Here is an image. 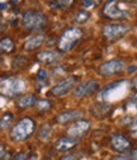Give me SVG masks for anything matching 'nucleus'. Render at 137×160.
Segmentation results:
<instances>
[{"label":"nucleus","mask_w":137,"mask_h":160,"mask_svg":"<svg viewBox=\"0 0 137 160\" xmlns=\"http://www.w3.org/2000/svg\"><path fill=\"white\" fill-rule=\"evenodd\" d=\"M8 8V3L7 2H0V10H5Z\"/></svg>","instance_id":"obj_28"},{"label":"nucleus","mask_w":137,"mask_h":160,"mask_svg":"<svg viewBox=\"0 0 137 160\" xmlns=\"http://www.w3.org/2000/svg\"><path fill=\"white\" fill-rule=\"evenodd\" d=\"M13 160H27V155H26V152H18L14 155Z\"/></svg>","instance_id":"obj_24"},{"label":"nucleus","mask_w":137,"mask_h":160,"mask_svg":"<svg viewBox=\"0 0 137 160\" xmlns=\"http://www.w3.org/2000/svg\"><path fill=\"white\" fill-rule=\"evenodd\" d=\"M118 2H108L105 5H104V14L105 17L110 18V19H127L130 17V12L127 10H123L121 8H118Z\"/></svg>","instance_id":"obj_8"},{"label":"nucleus","mask_w":137,"mask_h":160,"mask_svg":"<svg viewBox=\"0 0 137 160\" xmlns=\"http://www.w3.org/2000/svg\"><path fill=\"white\" fill-rule=\"evenodd\" d=\"M89 18H90V14L86 12V10H79V12H76L75 15H74V21L76 23H85L86 21H89Z\"/></svg>","instance_id":"obj_20"},{"label":"nucleus","mask_w":137,"mask_h":160,"mask_svg":"<svg viewBox=\"0 0 137 160\" xmlns=\"http://www.w3.org/2000/svg\"><path fill=\"white\" fill-rule=\"evenodd\" d=\"M37 57L43 64H53L58 60V53L53 51H42L37 55Z\"/></svg>","instance_id":"obj_15"},{"label":"nucleus","mask_w":137,"mask_h":160,"mask_svg":"<svg viewBox=\"0 0 137 160\" xmlns=\"http://www.w3.org/2000/svg\"><path fill=\"white\" fill-rule=\"evenodd\" d=\"M81 4H83L84 8H91V7H94V2H91V0H83Z\"/></svg>","instance_id":"obj_25"},{"label":"nucleus","mask_w":137,"mask_h":160,"mask_svg":"<svg viewBox=\"0 0 137 160\" xmlns=\"http://www.w3.org/2000/svg\"><path fill=\"white\" fill-rule=\"evenodd\" d=\"M37 80H38V82H46V80H47V71L41 69L40 71H38V74H37Z\"/></svg>","instance_id":"obj_23"},{"label":"nucleus","mask_w":137,"mask_h":160,"mask_svg":"<svg viewBox=\"0 0 137 160\" xmlns=\"http://www.w3.org/2000/svg\"><path fill=\"white\" fill-rule=\"evenodd\" d=\"M123 69H125V62L122 60L115 58V60H110V61L102 64L99 68V72L103 76H112V75L121 72Z\"/></svg>","instance_id":"obj_9"},{"label":"nucleus","mask_w":137,"mask_h":160,"mask_svg":"<svg viewBox=\"0 0 137 160\" xmlns=\"http://www.w3.org/2000/svg\"><path fill=\"white\" fill-rule=\"evenodd\" d=\"M110 144L113 146L114 150L120 151V152H126L131 149V144L128 140L123 136V135H120V133H114L110 137Z\"/></svg>","instance_id":"obj_11"},{"label":"nucleus","mask_w":137,"mask_h":160,"mask_svg":"<svg viewBox=\"0 0 137 160\" xmlns=\"http://www.w3.org/2000/svg\"><path fill=\"white\" fill-rule=\"evenodd\" d=\"M0 160H10V154L9 152H5L4 155L0 156Z\"/></svg>","instance_id":"obj_29"},{"label":"nucleus","mask_w":137,"mask_h":160,"mask_svg":"<svg viewBox=\"0 0 137 160\" xmlns=\"http://www.w3.org/2000/svg\"><path fill=\"white\" fill-rule=\"evenodd\" d=\"M83 31L79 27H70L64 31L60 39H58V48L64 52H67L74 48V46L81 39Z\"/></svg>","instance_id":"obj_3"},{"label":"nucleus","mask_w":137,"mask_h":160,"mask_svg":"<svg viewBox=\"0 0 137 160\" xmlns=\"http://www.w3.org/2000/svg\"><path fill=\"white\" fill-rule=\"evenodd\" d=\"M14 50V42L9 37H5L0 41V53H10Z\"/></svg>","instance_id":"obj_17"},{"label":"nucleus","mask_w":137,"mask_h":160,"mask_svg":"<svg viewBox=\"0 0 137 160\" xmlns=\"http://www.w3.org/2000/svg\"><path fill=\"white\" fill-rule=\"evenodd\" d=\"M75 156H76V154H67V155L62 156V158H61V160H74V159H75Z\"/></svg>","instance_id":"obj_27"},{"label":"nucleus","mask_w":137,"mask_h":160,"mask_svg":"<svg viewBox=\"0 0 137 160\" xmlns=\"http://www.w3.org/2000/svg\"><path fill=\"white\" fill-rule=\"evenodd\" d=\"M76 145H77V140L76 138H72V137H61V138H58L57 141L55 142V149L57 151L66 152V151L72 150Z\"/></svg>","instance_id":"obj_12"},{"label":"nucleus","mask_w":137,"mask_h":160,"mask_svg":"<svg viewBox=\"0 0 137 160\" xmlns=\"http://www.w3.org/2000/svg\"><path fill=\"white\" fill-rule=\"evenodd\" d=\"M36 107L41 112H47L51 109V102L47 101V99H40V101L36 102Z\"/></svg>","instance_id":"obj_21"},{"label":"nucleus","mask_w":137,"mask_h":160,"mask_svg":"<svg viewBox=\"0 0 137 160\" xmlns=\"http://www.w3.org/2000/svg\"><path fill=\"white\" fill-rule=\"evenodd\" d=\"M132 133H133V136L137 138V130H133V131H132Z\"/></svg>","instance_id":"obj_32"},{"label":"nucleus","mask_w":137,"mask_h":160,"mask_svg":"<svg viewBox=\"0 0 137 160\" xmlns=\"http://www.w3.org/2000/svg\"><path fill=\"white\" fill-rule=\"evenodd\" d=\"M113 160H130L127 156H115L113 158Z\"/></svg>","instance_id":"obj_30"},{"label":"nucleus","mask_w":137,"mask_h":160,"mask_svg":"<svg viewBox=\"0 0 137 160\" xmlns=\"http://www.w3.org/2000/svg\"><path fill=\"white\" fill-rule=\"evenodd\" d=\"M24 89H26V83L22 79L15 76L0 78V94L5 97H15L23 93Z\"/></svg>","instance_id":"obj_2"},{"label":"nucleus","mask_w":137,"mask_h":160,"mask_svg":"<svg viewBox=\"0 0 137 160\" xmlns=\"http://www.w3.org/2000/svg\"><path fill=\"white\" fill-rule=\"evenodd\" d=\"M4 154H5V149H4V146H3V145H0V156L4 155Z\"/></svg>","instance_id":"obj_31"},{"label":"nucleus","mask_w":137,"mask_h":160,"mask_svg":"<svg viewBox=\"0 0 137 160\" xmlns=\"http://www.w3.org/2000/svg\"><path fill=\"white\" fill-rule=\"evenodd\" d=\"M131 26L123 24V23H114V24H107L103 28V36L109 39V41H115V39L122 38L127 32H130Z\"/></svg>","instance_id":"obj_5"},{"label":"nucleus","mask_w":137,"mask_h":160,"mask_svg":"<svg viewBox=\"0 0 137 160\" xmlns=\"http://www.w3.org/2000/svg\"><path fill=\"white\" fill-rule=\"evenodd\" d=\"M13 118H14L13 113L5 112L2 117H0V130H7V128H9L10 125H12V122H13Z\"/></svg>","instance_id":"obj_18"},{"label":"nucleus","mask_w":137,"mask_h":160,"mask_svg":"<svg viewBox=\"0 0 137 160\" xmlns=\"http://www.w3.org/2000/svg\"><path fill=\"white\" fill-rule=\"evenodd\" d=\"M47 23L46 15L37 10H27L22 15V27L29 31L40 29Z\"/></svg>","instance_id":"obj_4"},{"label":"nucleus","mask_w":137,"mask_h":160,"mask_svg":"<svg viewBox=\"0 0 137 160\" xmlns=\"http://www.w3.org/2000/svg\"><path fill=\"white\" fill-rule=\"evenodd\" d=\"M51 131H52L51 125L45 123V125H42V127L40 128V131H38V137H40L42 141H47V140H50Z\"/></svg>","instance_id":"obj_19"},{"label":"nucleus","mask_w":137,"mask_h":160,"mask_svg":"<svg viewBox=\"0 0 137 160\" xmlns=\"http://www.w3.org/2000/svg\"><path fill=\"white\" fill-rule=\"evenodd\" d=\"M81 116H83L81 111H66V112H62L60 114H57L56 116V121L58 123H67V122L74 121V119H77Z\"/></svg>","instance_id":"obj_13"},{"label":"nucleus","mask_w":137,"mask_h":160,"mask_svg":"<svg viewBox=\"0 0 137 160\" xmlns=\"http://www.w3.org/2000/svg\"><path fill=\"white\" fill-rule=\"evenodd\" d=\"M89 130H90V121H88V119H77L67 130V133L70 137L77 140V137H83Z\"/></svg>","instance_id":"obj_10"},{"label":"nucleus","mask_w":137,"mask_h":160,"mask_svg":"<svg viewBox=\"0 0 137 160\" xmlns=\"http://www.w3.org/2000/svg\"><path fill=\"white\" fill-rule=\"evenodd\" d=\"M130 160H137V150H132V151H130V154H128V156H127Z\"/></svg>","instance_id":"obj_26"},{"label":"nucleus","mask_w":137,"mask_h":160,"mask_svg":"<svg viewBox=\"0 0 137 160\" xmlns=\"http://www.w3.org/2000/svg\"><path fill=\"white\" fill-rule=\"evenodd\" d=\"M33 104H36V98L33 94L23 95L17 101V106L19 108H31Z\"/></svg>","instance_id":"obj_16"},{"label":"nucleus","mask_w":137,"mask_h":160,"mask_svg":"<svg viewBox=\"0 0 137 160\" xmlns=\"http://www.w3.org/2000/svg\"><path fill=\"white\" fill-rule=\"evenodd\" d=\"M36 125L34 121L29 117H24L14 125V127L10 131V138L14 142H22L34 132Z\"/></svg>","instance_id":"obj_1"},{"label":"nucleus","mask_w":137,"mask_h":160,"mask_svg":"<svg viewBox=\"0 0 137 160\" xmlns=\"http://www.w3.org/2000/svg\"><path fill=\"white\" fill-rule=\"evenodd\" d=\"M51 5V8H57V9H66L70 7V4H72V2H53V3H48Z\"/></svg>","instance_id":"obj_22"},{"label":"nucleus","mask_w":137,"mask_h":160,"mask_svg":"<svg viewBox=\"0 0 137 160\" xmlns=\"http://www.w3.org/2000/svg\"><path fill=\"white\" fill-rule=\"evenodd\" d=\"M76 83H77V79L75 76H69L67 79L62 80V82L57 83L55 87H52L51 94L55 97H62V95L67 94L72 88H75Z\"/></svg>","instance_id":"obj_7"},{"label":"nucleus","mask_w":137,"mask_h":160,"mask_svg":"<svg viewBox=\"0 0 137 160\" xmlns=\"http://www.w3.org/2000/svg\"><path fill=\"white\" fill-rule=\"evenodd\" d=\"M43 41H45V36H43V34H34V36L29 37L27 41H26L24 48H26L27 51H33V50H36V48L40 47Z\"/></svg>","instance_id":"obj_14"},{"label":"nucleus","mask_w":137,"mask_h":160,"mask_svg":"<svg viewBox=\"0 0 137 160\" xmlns=\"http://www.w3.org/2000/svg\"><path fill=\"white\" fill-rule=\"evenodd\" d=\"M98 88H99V84H98L96 80H85V82L77 84L74 89V97L75 98H84L88 95H91Z\"/></svg>","instance_id":"obj_6"}]
</instances>
